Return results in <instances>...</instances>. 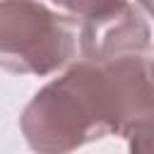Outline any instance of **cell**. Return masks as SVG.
Instances as JSON below:
<instances>
[{
    "label": "cell",
    "mask_w": 154,
    "mask_h": 154,
    "mask_svg": "<svg viewBox=\"0 0 154 154\" xmlns=\"http://www.w3.org/2000/svg\"><path fill=\"white\" fill-rule=\"evenodd\" d=\"M149 55V53H147ZM147 55L84 60L46 84L22 113V132L38 152H65L103 135H123L152 103Z\"/></svg>",
    "instance_id": "6da1fadb"
},
{
    "label": "cell",
    "mask_w": 154,
    "mask_h": 154,
    "mask_svg": "<svg viewBox=\"0 0 154 154\" xmlns=\"http://www.w3.org/2000/svg\"><path fill=\"white\" fill-rule=\"evenodd\" d=\"M77 51L70 17L34 0L0 2V67L14 75H48Z\"/></svg>",
    "instance_id": "7a4b0ae2"
},
{
    "label": "cell",
    "mask_w": 154,
    "mask_h": 154,
    "mask_svg": "<svg viewBox=\"0 0 154 154\" xmlns=\"http://www.w3.org/2000/svg\"><path fill=\"white\" fill-rule=\"evenodd\" d=\"M77 43H79L82 58L94 60V63L147 55L149 53V26L135 7L125 5L116 12L82 19Z\"/></svg>",
    "instance_id": "3957f363"
},
{
    "label": "cell",
    "mask_w": 154,
    "mask_h": 154,
    "mask_svg": "<svg viewBox=\"0 0 154 154\" xmlns=\"http://www.w3.org/2000/svg\"><path fill=\"white\" fill-rule=\"evenodd\" d=\"M58 7L82 17V19H91V17H101L108 12H116L120 7L128 5V0H53Z\"/></svg>",
    "instance_id": "277c9868"
},
{
    "label": "cell",
    "mask_w": 154,
    "mask_h": 154,
    "mask_svg": "<svg viewBox=\"0 0 154 154\" xmlns=\"http://www.w3.org/2000/svg\"><path fill=\"white\" fill-rule=\"evenodd\" d=\"M137 5H140L149 17H154V0H137Z\"/></svg>",
    "instance_id": "5b68a950"
},
{
    "label": "cell",
    "mask_w": 154,
    "mask_h": 154,
    "mask_svg": "<svg viewBox=\"0 0 154 154\" xmlns=\"http://www.w3.org/2000/svg\"><path fill=\"white\" fill-rule=\"evenodd\" d=\"M147 60H149V67H152V77H154V51L147 55Z\"/></svg>",
    "instance_id": "8992f818"
}]
</instances>
